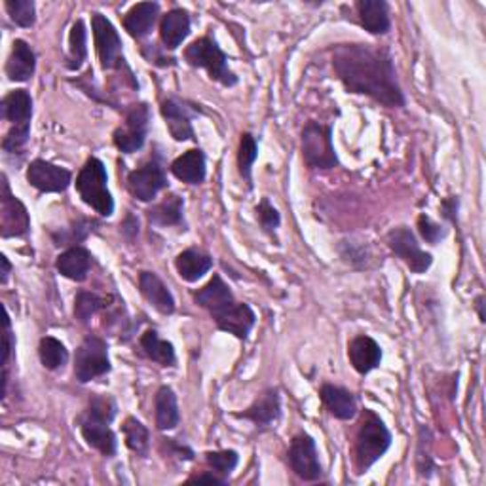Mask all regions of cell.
<instances>
[{"mask_svg": "<svg viewBox=\"0 0 486 486\" xmlns=\"http://www.w3.org/2000/svg\"><path fill=\"white\" fill-rule=\"evenodd\" d=\"M386 242H387V247L392 249V253L405 262L410 272L426 274L429 268H432L434 257L424 251L410 228L407 227L394 228L390 234H387Z\"/></svg>", "mask_w": 486, "mask_h": 486, "instance_id": "30bf717a", "label": "cell"}, {"mask_svg": "<svg viewBox=\"0 0 486 486\" xmlns=\"http://www.w3.org/2000/svg\"><path fill=\"white\" fill-rule=\"evenodd\" d=\"M92 29L97 58H100L105 71H108V68H118V71H122L123 68L128 75H131L122 52V38L116 31V27L110 23V20H107L103 13H93Z\"/></svg>", "mask_w": 486, "mask_h": 486, "instance_id": "52a82bcc", "label": "cell"}, {"mask_svg": "<svg viewBox=\"0 0 486 486\" xmlns=\"http://www.w3.org/2000/svg\"><path fill=\"white\" fill-rule=\"evenodd\" d=\"M482 302H484V297H479V299H477V310H479L481 323H484V312H482Z\"/></svg>", "mask_w": 486, "mask_h": 486, "instance_id": "c3c4849f", "label": "cell"}, {"mask_svg": "<svg viewBox=\"0 0 486 486\" xmlns=\"http://www.w3.org/2000/svg\"><path fill=\"white\" fill-rule=\"evenodd\" d=\"M29 133H31V128H16L13 126L3 141V148L4 152H8V155H16V152H20L27 141H29Z\"/></svg>", "mask_w": 486, "mask_h": 486, "instance_id": "60d3db41", "label": "cell"}, {"mask_svg": "<svg viewBox=\"0 0 486 486\" xmlns=\"http://www.w3.org/2000/svg\"><path fill=\"white\" fill-rule=\"evenodd\" d=\"M107 307H108L107 299L90 293V291H80L75 300V317L80 323H88L97 312H101Z\"/></svg>", "mask_w": 486, "mask_h": 486, "instance_id": "e575fe53", "label": "cell"}, {"mask_svg": "<svg viewBox=\"0 0 486 486\" xmlns=\"http://www.w3.org/2000/svg\"><path fill=\"white\" fill-rule=\"evenodd\" d=\"M88 31L86 25L82 20H78L73 29L71 36H68V58H67V68L68 71H78V68L84 65L88 58Z\"/></svg>", "mask_w": 486, "mask_h": 486, "instance_id": "1f68e13d", "label": "cell"}, {"mask_svg": "<svg viewBox=\"0 0 486 486\" xmlns=\"http://www.w3.org/2000/svg\"><path fill=\"white\" fill-rule=\"evenodd\" d=\"M107 183V168L100 158H90L76 177V190L82 202L103 217H110L115 213V200Z\"/></svg>", "mask_w": 486, "mask_h": 486, "instance_id": "277c9868", "label": "cell"}, {"mask_svg": "<svg viewBox=\"0 0 486 486\" xmlns=\"http://www.w3.org/2000/svg\"><path fill=\"white\" fill-rule=\"evenodd\" d=\"M175 268L180 275V280L187 283H194L202 280V277L213 268L211 255L203 253L202 249H185L183 253H179L175 259Z\"/></svg>", "mask_w": 486, "mask_h": 486, "instance_id": "d4e9b609", "label": "cell"}, {"mask_svg": "<svg viewBox=\"0 0 486 486\" xmlns=\"http://www.w3.org/2000/svg\"><path fill=\"white\" fill-rule=\"evenodd\" d=\"M160 16V4L158 3H139L131 6L123 18V29L135 40H141L148 36L155 29V25Z\"/></svg>", "mask_w": 486, "mask_h": 486, "instance_id": "44dd1931", "label": "cell"}, {"mask_svg": "<svg viewBox=\"0 0 486 486\" xmlns=\"http://www.w3.org/2000/svg\"><path fill=\"white\" fill-rule=\"evenodd\" d=\"M302 158L312 170H332L339 165V156L332 145V128L319 122H308L302 130Z\"/></svg>", "mask_w": 486, "mask_h": 486, "instance_id": "8992f818", "label": "cell"}, {"mask_svg": "<svg viewBox=\"0 0 486 486\" xmlns=\"http://www.w3.org/2000/svg\"><path fill=\"white\" fill-rule=\"evenodd\" d=\"M287 460L291 469H293L302 481H317L323 475V467L322 462H319L315 441L308 434H299L293 437Z\"/></svg>", "mask_w": 486, "mask_h": 486, "instance_id": "7c38bea8", "label": "cell"}, {"mask_svg": "<svg viewBox=\"0 0 486 486\" xmlns=\"http://www.w3.org/2000/svg\"><path fill=\"white\" fill-rule=\"evenodd\" d=\"M27 180L38 192H65L73 183V175L46 160H35L27 170Z\"/></svg>", "mask_w": 486, "mask_h": 486, "instance_id": "2e32d148", "label": "cell"}, {"mask_svg": "<svg viewBox=\"0 0 486 486\" xmlns=\"http://www.w3.org/2000/svg\"><path fill=\"white\" fill-rule=\"evenodd\" d=\"M190 482H213V484H227L228 481L222 479L220 475H217L215 471H211V474H203V475H196L192 477Z\"/></svg>", "mask_w": 486, "mask_h": 486, "instance_id": "f6af8a7d", "label": "cell"}, {"mask_svg": "<svg viewBox=\"0 0 486 486\" xmlns=\"http://www.w3.org/2000/svg\"><path fill=\"white\" fill-rule=\"evenodd\" d=\"M257 158H259L257 139L251 133H243L242 141H240L238 165H240V175L245 179L249 188L253 187V163Z\"/></svg>", "mask_w": 486, "mask_h": 486, "instance_id": "836d02e7", "label": "cell"}, {"mask_svg": "<svg viewBox=\"0 0 486 486\" xmlns=\"http://www.w3.org/2000/svg\"><path fill=\"white\" fill-rule=\"evenodd\" d=\"M155 418L162 432L175 429L180 422V412L177 405V395L170 386H162L155 397Z\"/></svg>", "mask_w": 486, "mask_h": 486, "instance_id": "f1b7e54d", "label": "cell"}, {"mask_svg": "<svg viewBox=\"0 0 486 486\" xmlns=\"http://www.w3.org/2000/svg\"><path fill=\"white\" fill-rule=\"evenodd\" d=\"M235 416H238V418H245L249 422H253L259 427H267L282 416V395L275 390V387H270V390L262 392L255 399L251 407L240 414H235Z\"/></svg>", "mask_w": 486, "mask_h": 486, "instance_id": "e0dca14e", "label": "cell"}, {"mask_svg": "<svg viewBox=\"0 0 486 486\" xmlns=\"http://www.w3.org/2000/svg\"><path fill=\"white\" fill-rule=\"evenodd\" d=\"M160 113L168 123V130L175 141L183 143V141H192L194 139V128H192V118L200 115V108L196 105H192L188 101L177 100V97H171V100H165L160 107Z\"/></svg>", "mask_w": 486, "mask_h": 486, "instance_id": "5bb4252c", "label": "cell"}, {"mask_svg": "<svg viewBox=\"0 0 486 486\" xmlns=\"http://www.w3.org/2000/svg\"><path fill=\"white\" fill-rule=\"evenodd\" d=\"M332 68L350 93L369 95L387 107L407 105L390 53L372 44H340L332 50Z\"/></svg>", "mask_w": 486, "mask_h": 486, "instance_id": "6da1fadb", "label": "cell"}, {"mask_svg": "<svg viewBox=\"0 0 486 486\" xmlns=\"http://www.w3.org/2000/svg\"><path fill=\"white\" fill-rule=\"evenodd\" d=\"M359 21L370 35H386L392 29L390 8L384 0H359L357 3Z\"/></svg>", "mask_w": 486, "mask_h": 486, "instance_id": "484cf974", "label": "cell"}, {"mask_svg": "<svg viewBox=\"0 0 486 486\" xmlns=\"http://www.w3.org/2000/svg\"><path fill=\"white\" fill-rule=\"evenodd\" d=\"M168 177L158 160H150L139 170H133L128 175V190L139 202H152L158 194L168 188Z\"/></svg>", "mask_w": 486, "mask_h": 486, "instance_id": "4fadbf2b", "label": "cell"}, {"mask_svg": "<svg viewBox=\"0 0 486 486\" xmlns=\"http://www.w3.org/2000/svg\"><path fill=\"white\" fill-rule=\"evenodd\" d=\"M171 173L187 185H202L205 180V155L200 148L187 150L171 163Z\"/></svg>", "mask_w": 486, "mask_h": 486, "instance_id": "4316f807", "label": "cell"}, {"mask_svg": "<svg viewBox=\"0 0 486 486\" xmlns=\"http://www.w3.org/2000/svg\"><path fill=\"white\" fill-rule=\"evenodd\" d=\"M122 432H123V437H126V444L130 450L137 454H147L150 435H148V429L141 422L133 418V416H130V418H126V422H123Z\"/></svg>", "mask_w": 486, "mask_h": 486, "instance_id": "d590c367", "label": "cell"}, {"mask_svg": "<svg viewBox=\"0 0 486 486\" xmlns=\"http://www.w3.org/2000/svg\"><path fill=\"white\" fill-rule=\"evenodd\" d=\"M141 348L145 355L152 361H156L162 367H173L177 363V355L173 344L160 339L156 331H147L141 337Z\"/></svg>", "mask_w": 486, "mask_h": 486, "instance_id": "4dcf8cb0", "label": "cell"}, {"mask_svg": "<svg viewBox=\"0 0 486 486\" xmlns=\"http://www.w3.org/2000/svg\"><path fill=\"white\" fill-rule=\"evenodd\" d=\"M325 409L339 420H352L357 414V399L346 387L335 384H323L319 390Z\"/></svg>", "mask_w": 486, "mask_h": 486, "instance_id": "cb8c5ba5", "label": "cell"}, {"mask_svg": "<svg viewBox=\"0 0 486 486\" xmlns=\"http://www.w3.org/2000/svg\"><path fill=\"white\" fill-rule=\"evenodd\" d=\"M116 410L115 399L95 395L80 418L82 437L92 449L100 450L103 456H115L118 450L116 434L110 429V422L115 420Z\"/></svg>", "mask_w": 486, "mask_h": 486, "instance_id": "3957f363", "label": "cell"}, {"mask_svg": "<svg viewBox=\"0 0 486 486\" xmlns=\"http://www.w3.org/2000/svg\"><path fill=\"white\" fill-rule=\"evenodd\" d=\"M0 265H3V272H0V283H6L8 282V275L12 272V265H10V260L6 259V255L0 257Z\"/></svg>", "mask_w": 486, "mask_h": 486, "instance_id": "7dc6e473", "label": "cell"}, {"mask_svg": "<svg viewBox=\"0 0 486 486\" xmlns=\"http://www.w3.org/2000/svg\"><path fill=\"white\" fill-rule=\"evenodd\" d=\"M150 128V108L147 103H137L131 105L126 113V122L120 126L115 135L113 141L116 148L123 155H133V152L141 150L147 143Z\"/></svg>", "mask_w": 486, "mask_h": 486, "instance_id": "9c48e42d", "label": "cell"}, {"mask_svg": "<svg viewBox=\"0 0 486 486\" xmlns=\"http://www.w3.org/2000/svg\"><path fill=\"white\" fill-rule=\"evenodd\" d=\"M139 289L152 308L163 315H171L175 312V299L155 272H141L139 275Z\"/></svg>", "mask_w": 486, "mask_h": 486, "instance_id": "d6986e66", "label": "cell"}, {"mask_svg": "<svg viewBox=\"0 0 486 486\" xmlns=\"http://www.w3.org/2000/svg\"><path fill=\"white\" fill-rule=\"evenodd\" d=\"M4 8L12 21L20 27H25V29H29L36 21V8L33 0H8Z\"/></svg>", "mask_w": 486, "mask_h": 486, "instance_id": "8d00e7d4", "label": "cell"}, {"mask_svg": "<svg viewBox=\"0 0 486 486\" xmlns=\"http://www.w3.org/2000/svg\"><path fill=\"white\" fill-rule=\"evenodd\" d=\"M92 262H93V257L88 249L75 245V247H68L67 251H63L58 257V260H55V268H58V272L63 277H67V280L84 282L92 270Z\"/></svg>", "mask_w": 486, "mask_h": 486, "instance_id": "7402d4cb", "label": "cell"}, {"mask_svg": "<svg viewBox=\"0 0 486 486\" xmlns=\"http://www.w3.org/2000/svg\"><path fill=\"white\" fill-rule=\"evenodd\" d=\"M392 447V434L386 427L380 416L365 409L361 412V422L357 427L355 435V447H354V460H355V471L357 475H363L377 464L380 458L390 450Z\"/></svg>", "mask_w": 486, "mask_h": 486, "instance_id": "7a4b0ae2", "label": "cell"}, {"mask_svg": "<svg viewBox=\"0 0 486 486\" xmlns=\"http://www.w3.org/2000/svg\"><path fill=\"white\" fill-rule=\"evenodd\" d=\"M205 462L210 464V467L217 475L228 481L230 474L240 462V456L235 450H215V452H205Z\"/></svg>", "mask_w": 486, "mask_h": 486, "instance_id": "74e56055", "label": "cell"}, {"mask_svg": "<svg viewBox=\"0 0 486 486\" xmlns=\"http://www.w3.org/2000/svg\"><path fill=\"white\" fill-rule=\"evenodd\" d=\"M163 447H168V452L177 456L179 460H194V452L188 447H180V444H175L173 439H162Z\"/></svg>", "mask_w": 486, "mask_h": 486, "instance_id": "ee69618b", "label": "cell"}, {"mask_svg": "<svg viewBox=\"0 0 486 486\" xmlns=\"http://www.w3.org/2000/svg\"><path fill=\"white\" fill-rule=\"evenodd\" d=\"M185 61L190 67L205 68L211 80L219 82V84L225 88H232L238 84V76H235L228 67L227 53L222 52L215 40L210 36L194 40V43L185 50Z\"/></svg>", "mask_w": 486, "mask_h": 486, "instance_id": "5b68a950", "label": "cell"}, {"mask_svg": "<svg viewBox=\"0 0 486 486\" xmlns=\"http://www.w3.org/2000/svg\"><path fill=\"white\" fill-rule=\"evenodd\" d=\"M190 35V16L183 8L170 10L160 21V38L165 50H177Z\"/></svg>", "mask_w": 486, "mask_h": 486, "instance_id": "603a6c76", "label": "cell"}, {"mask_svg": "<svg viewBox=\"0 0 486 486\" xmlns=\"http://www.w3.org/2000/svg\"><path fill=\"white\" fill-rule=\"evenodd\" d=\"M13 348H16V339H13V332H12V327H10V315L6 312V319H4V361H3L4 369H8Z\"/></svg>", "mask_w": 486, "mask_h": 486, "instance_id": "7bdbcfd3", "label": "cell"}, {"mask_svg": "<svg viewBox=\"0 0 486 486\" xmlns=\"http://www.w3.org/2000/svg\"><path fill=\"white\" fill-rule=\"evenodd\" d=\"M194 300H196L198 307L210 312L215 322H219L220 317H225L235 304H238L232 295L230 287L222 282V277L217 274L211 277L210 283L194 293Z\"/></svg>", "mask_w": 486, "mask_h": 486, "instance_id": "9a60e30c", "label": "cell"}, {"mask_svg": "<svg viewBox=\"0 0 486 486\" xmlns=\"http://www.w3.org/2000/svg\"><path fill=\"white\" fill-rule=\"evenodd\" d=\"M4 71L10 82H27L33 78L36 71V55L25 40H13Z\"/></svg>", "mask_w": 486, "mask_h": 486, "instance_id": "ffe728a7", "label": "cell"}, {"mask_svg": "<svg viewBox=\"0 0 486 486\" xmlns=\"http://www.w3.org/2000/svg\"><path fill=\"white\" fill-rule=\"evenodd\" d=\"M257 219L260 222V227L265 228V232H268V234H274L275 228L280 227V222H282L280 213H277L275 207L267 198L257 205Z\"/></svg>", "mask_w": 486, "mask_h": 486, "instance_id": "f35d334b", "label": "cell"}, {"mask_svg": "<svg viewBox=\"0 0 486 486\" xmlns=\"http://www.w3.org/2000/svg\"><path fill=\"white\" fill-rule=\"evenodd\" d=\"M108 346L101 337L88 335L78 346L75 355V377L80 384H88L110 372Z\"/></svg>", "mask_w": 486, "mask_h": 486, "instance_id": "ba28073f", "label": "cell"}, {"mask_svg": "<svg viewBox=\"0 0 486 486\" xmlns=\"http://www.w3.org/2000/svg\"><path fill=\"white\" fill-rule=\"evenodd\" d=\"M185 202L177 194H170L152 210H148V220L156 227H179L183 222Z\"/></svg>", "mask_w": 486, "mask_h": 486, "instance_id": "f546056e", "label": "cell"}, {"mask_svg": "<svg viewBox=\"0 0 486 486\" xmlns=\"http://www.w3.org/2000/svg\"><path fill=\"white\" fill-rule=\"evenodd\" d=\"M31 230V217L27 207L13 196L8 179L3 175V194H0V234L3 238H21Z\"/></svg>", "mask_w": 486, "mask_h": 486, "instance_id": "8fae6325", "label": "cell"}, {"mask_svg": "<svg viewBox=\"0 0 486 486\" xmlns=\"http://www.w3.org/2000/svg\"><path fill=\"white\" fill-rule=\"evenodd\" d=\"M143 55L148 60V63H155V65H160V67H171L175 65V60L173 58H165V55H162L160 48L156 44H147V48H143Z\"/></svg>", "mask_w": 486, "mask_h": 486, "instance_id": "b9f144b4", "label": "cell"}, {"mask_svg": "<svg viewBox=\"0 0 486 486\" xmlns=\"http://www.w3.org/2000/svg\"><path fill=\"white\" fill-rule=\"evenodd\" d=\"M3 116L16 128H31L33 100L27 90H13L3 100Z\"/></svg>", "mask_w": 486, "mask_h": 486, "instance_id": "83f0119b", "label": "cell"}, {"mask_svg": "<svg viewBox=\"0 0 486 486\" xmlns=\"http://www.w3.org/2000/svg\"><path fill=\"white\" fill-rule=\"evenodd\" d=\"M348 357L352 367L365 377L370 370L380 367L382 348L374 339L367 335H359L348 344Z\"/></svg>", "mask_w": 486, "mask_h": 486, "instance_id": "ac0fdd59", "label": "cell"}, {"mask_svg": "<svg viewBox=\"0 0 486 486\" xmlns=\"http://www.w3.org/2000/svg\"><path fill=\"white\" fill-rule=\"evenodd\" d=\"M418 230H420V235L432 245H437L444 235H447V230H444L441 225H437L435 220H432L426 215H420L418 217Z\"/></svg>", "mask_w": 486, "mask_h": 486, "instance_id": "ab89813d", "label": "cell"}, {"mask_svg": "<svg viewBox=\"0 0 486 486\" xmlns=\"http://www.w3.org/2000/svg\"><path fill=\"white\" fill-rule=\"evenodd\" d=\"M442 211H444V217H449L452 222L456 220L454 213L458 211V200L456 198H449L442 202Z\"/></svg>", "mask_w": 486, "mask_h": 486, "instance_id": "bcb514c9", "label": "cell"}, {"mask_svg": "<svg viewBox=\"0 0 486 486\" xmlns=\"http://www.w3.org/2000/svg\"><path fill=\"white\" fill-rule=\"evenodd\" d=\"M38 357L40 363H43L48 370H58L63 365H67L68 361V350L65 348V344L53 337H46L40 340L38 346Z\"/></svg>", "mask_w": 486, "mask_h": 486, "instance_id": "d6a6232c", "label": "cell"}]
</instances>
